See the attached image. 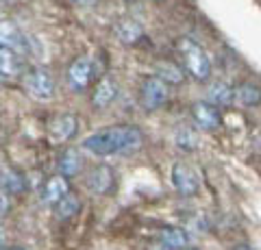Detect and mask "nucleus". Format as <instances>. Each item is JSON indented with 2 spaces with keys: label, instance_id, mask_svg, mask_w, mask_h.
<instances>
[{
  "label": "nucleus",
  "instance_id": "nucleus-1",
  "mask_svg": "<svg viewBox=\"0 0 261 250\" xmlns=\"http://www.w3.org/2000/svg\"><path fill=\"white\" fill-rule=\"evenodd\" d=\"M144 144V135L137 126H109L105 131L92 133L81 142V148L94 157H111V155H128L140 150Z\"/></svg>",
  "mask_w": 261,
  "mask_h": 250
},
{
  "label": "nucleus",
  "instance_id": "nucleus-2",
  "mask_svg": "<svg viewBox=\"0 0 261 250\" xmlns=\"http://www.w3.org/2000/svg\"><path fill=\"white\" fill-rule=\"evenodd\" d=\"M178 52L183 57V63H185V70L187 74H192L196 80L205 83L211 76V59L209 54L205 52V48L200 44H196L194 39H178Z\"/></svg>",
  "mask_w": 261,
  "mask_h": 250
},
{
  "label": "nucleus",
  "instance_id": "nucleus-3",
  "mask_svg": "<svg viewBox=\"0 0 261 250\" xmlns=\"http://www.w3.org/2000/svg\"><path fill=\"white\" fill-rule=\"evenodd\" d=\"M24 87L31 98L37 102H48L55 96V78L44 68H31L24 74Z\"/></svg>",
  "mask_w": 261,
  "mask_h": 250
},
{
  "label": "nucleus",
  "instance_id": "nucleus-4",
  "mask_svg": "<svg viewBox=\"0 0 261 250\" xmlns=\"http://www.w3.org/2000/svg\"><path fill=\"white\" fill-rule=\"evenodd\" d=\"M96 61L92 57H79L70 63L68 68V85L72 87L74 92H83L85 87L92 85V80L96 78Z\"/></svg>",
  "mask_w": 261,
  "mask_h": 250
},
{
  "label": "nucleus",
  "instance_id": "nucleus-5",
  "mask_svg": "<svg viewBox=\"0 0 261 250\" xmlns=\"http://www.w3.org/2000/svg\"><path fill=\"white\" fill-rule=\"evenodd\" d=\"M168 83L161 80L159 76H150L144 80L142 85V92H140V100H142V107L146 111H157L161 109L163 104L168 102Z\"/></svg>",
  "mask_w": 261,
  "mask_h": 250
},
{
  "label": "nucleus",
  "instance_id": "nucleus-6",
  "mask_svg": "<svg viewBox=\"0 0 261 250\" xmlns=\"http://www.w3.org/2000/svg\"><path fill=\"white\" fill-rule=\"evenodd\" d=\"M0 46L9 48L13 52H24L29 48V42L15 22L0 20Z\"/></svg>",
  "mask_w": 261,
  "mask_h": 250
},
{
  "label": "nucleus",
  "instance_id": "nucleus-7",
  "mask_svg": "<svg viewBox=\"0 0 261 250\" xmlns=\"http://www.w3.org/2000/svg\"><path fill=\"white\" fill-rule=\"evenodd\" d=\"M172 183H174L176 191L183 193V196H194V193L198 191V176H196V172L185 163H174Z\"/></svg>",
  "mask_w": 261,
  "mask_h": 250
},
{
  "label": "nucleus",
  "instance_id": "nucleus-8",
  "mask_svg": "<svg viewBox=\"0 0 261 250\" xmlns=\"http://www.w3.org/2000/svg\"><path fill=\"white\" fill-rule=\"evenodd\" d=\"M76 126H79V120L70 114H59L50 120V124H48V133H50V140L53 142H68L72 135L76 133Z\"/></svg>",
  "mask_w": 261,
  "mask_h": 250
},
{
  "label": "nucleus",
  "instance_id": "nucleus-9",
  "mask_svg": "<svg viewBox=\"0 0 261 250\" xmlns=\"http://www.w3.org/2000/svg\"><path fill=\"white\" fill-rule=\"evenodd\" d=\"M192 118L202 131H216L220 126V114L211 102H196L192 107Z\"/></svg>",
  "mask_w": 261,
  "mask_h": 250
},
{
  "label": "nucleus",
  "instance_id": "nucleus-10",
  "mask_svg": "<svg viewBox=\"0 0 261 250\" xmlns=\"http://www.w3.org/2000/svg\"><path fill=\"white\" fill-rule=\"evenodd\" d=\"M68 191H70L68 176L55 174V176H50V179L44 183V189H42V203H46V205H57Z\"/></svg>",
  "mask_w": 261,
  "mask_h": 250
},
{
  "label": "nucleus",
  "instance_id": "nucleus-11",
  "mask_svg": "<svg viewBox=\"0 0 261 250\" xmlns=\"http://www.w3.org/2000/svg\"><path fill=\"white\" fill-rule=\"evenodd\" d=\"M116 96H118V83H116V80H113L111 76H102V78L96 83L92 102H94L96 109H107L109 104L116 100Z\"/></svg>",
  "mask_w": 261,
  "mask_h": 250
},
{
  "label": "nucleus",
  "instance_id": "nucleus-12",
  "mask_svg": "<svg viewBox=\"0 0 261 250\" xmlns=\"http://www.w3.org/2000/svg\"><path fill=\"white\" fill-rule=\"evenodd\" d=\"M113 185V172L109 170L107 165H98L94 168L87 176V187L92 189L94 193H107Z\"/></svg>",
  "mask_w": 261,
  "mask_h": 250
},
{
  "label": "nucleus",
  "instance_id": "nucleus-13",
  "mask_svg": "<svg viewBox=\"0 0 261 250\" xmlns=\"http://www.w3.org/2000/svg\"><path fill=\"white\" fill-rule=\"evenodd\" d=\"M22 70V63H20V57L18 52L9 50V48L0 46V76L5 78H13L18 76Z\"/></svg>",
  "mask_w": 261,
  "mask_h": 250
},
{
  "label": "nucleus",
  "instance_id": "nucleus-14",
  "mask_svg": "<svg viewBox=\"0 0 261 250\" xmlns=\"http://www.w3.org/2000/svg\"><path fill=\"white\" fill-rule=\"evenodd\" d=\"M159 244H163L168 250H181L190 244V235L183 229H161Z\"/></svg>",
  "mask_w": 261,
  "mask_h": 250
},
{
  "label": "nucleus",
  "instance_id": "nucleus-15",
  "mask_svg": "<svg viewBox=\"0 0 261 250\" xmlns=\"http://www.w3.org/2000/svg\"><path fill=\"white\" fill-rule=\"evenodd\" d=\"M207 96H209V102L214 104V107H226V104H231L233 96H235V90L231 85L222 83V80H218V83H214L209 87Z\"/></svg>",
  "mask_w": 261,
  "mask_h": 250
},
{
  "label": "nucleus",
  "instance_id": "nucleus-16",
  "mask_svg": "<svg viewBox=\"0 0 261 250\" xmlns=\"http://www.w3.org/2000/svg\"><path fill=\"white\" fill-rule=\"evenodd\" d=\"M81 168H83V159H81V155L74 150V148H68V150H63L61 152V157H59V170L63 176H74L81 172Z\"/></svg>",
  "mask_w": 261,
  "mask_h": 250
},
{
  "label": "nucleus",
  "instance_id": "nucleus-17",
  "mask_svg": "<svg viewBox=\"0 0 261 250\" xmlns=\"http://www.w3.org/2000/svg\"><path fill=\"white\" fill-rule=\"evenodd\" d=\"M79 209H81V198L74 196L72 191H68L59 203L55 205V215L59 217V220H70V217H74L79 213Z\"/></svg>",
  "mask_w": 261,
  "mask_h": 250
},
{
  "label": "nucleus",
  "instance_id": "nucleus-18",
  "mask_svg": "<svg viewBox=\"0 0 261 250\" xmlns=\"http://www.w3.org/2000/svg\"><path fill=\"white\" fill-rule=\"evenodd\" d=\"M174 142H176L178 148L192 152V150L198 148V133L190 126H178L176 133H174Z\"/></svg>",
  "mask_w": 261,
  "mask_h": 250
},
{
  "label": "nucleus",
  "instance_id": "nucleus-19",
  "mask_svg": "<svg viewBox=\"0 0 261 250\" xmlns=\"http://www.w3.org/2000/svg\"><path fill=\"white\" fill-rule=\"evenodd\" d=\"M154 74H157L161 80H166V83H181L183 80V70L174 66L172 61H159L157 63V70H154Z\"/></svg>",
  "mask_w": 261,
  "mask_h": 250
},
{
  "label": "nucleus",
  "instance_id": "nucleus-20",
  "mask_svg": "<svg viewBox=\"0 0 261 250\" xmlns=\"http://www.w3.org/2000/svg\"><path fill=\"white\" fill-rule=\"evenodd\" d=\"M235 94H238L240 102L246 104V107H257V104L261 102V90L252 83H242Z\"/></svg>",
  "mask_w": 261,
  "mask_h": 250
},
{
  "label": "nucleus",
  "instance_id": "nucleus-21",
  "mask_svg": "<svg viewBox=\"0 0 261 250\" xmlns=\"http://www.w3.org/2000/svg\"><path fill=\"white\" fill-rule=\"evenodd\" d=\"M142 35V29L137 26L135 22H122L120 24V37L124 39V42H135V37H140Z\"/></svg>",
  "mask_w": 261,
  "mask_h": 250
},
{
  "label": "nucleus",
  "instance_id": "nucleus-22",
  "mask_svg": "<svg viewBox=\"0 0 261 250\" xmlns=\"http://www.w3.org/2000/svg\"><path fill=\"white\" fill-rule=\"evenodd\" d=\"M5 187H9V191L20 189V187H22V179H20L18 174H13V172L5 174Z\"/></svg>",
  "mask_w": 261,
  "mask_h": 250
},
{
  "label": "nucleus",
  "instance_id": "nucleus-23",
  "mask_svg": "<svg viewBox=\"0 0 261 250\" xmlns=\"http://www.w3.org/2000/svg\"><path fill=\"white\" fill-rule=\"evenodd\" d=\"M7 209H9V198H7L5 191H0V217L7 213Z\"/></svg>",
  "mask_w": 261,
  "mask_h": 250
},
{
  "label": "nucleus",
  "instance_id": "nucleus-24",
  "mask_svg": "<svg viewBox=\"0 0 261 250\" xmlns=\"http://www.w3.org/2000/svg\"><path fill=\"white\" fill-rule=\"evenodd\" d=\"M5 246V231H3V227H0V248Z\"/></svg>",
  "mask_w": 261,
  "mask_h": 250
},
{
  "label": "nucleus",
  "instance_id": "nucleus-25",
  "mask_svg": "<svg viewBox=\"0 0 261 250\" xmlns=\"http://www.w3.org/2000/svg\"><path fill=\"white\" fill-rule=\"evenodd\" d=\"M238 250H248V248H246V246H240V248H238Z\"/></svg>",
  "mask_w": 261,
  "mask_h": 250
},
{
  "label": "nucleus",
  "instance_id": "nucleus-26",
  "mask_svg": "<svg viewBox=\"0 0 261 250\" xmlns=\"http://www.w3.org/2000/svg\"><path fill=\"white\" fill-rule=\"evenodd\" d=\"M11 250H24V248H11Z\"/></svg>",
  "mask_w": 261,
  "mask_h": 250
},
{
  "label": "nucleus",
  "instance_id": "nucleus-27",
  "mask_svg": "<svg viewBox=\"0 0 261 250\" xmlns=\"http://www.w3.org/2000/svg\"><path fill=\"white\" fill-rule=\"evenodd\" d=\"M192 250H196V248H192Z\"/></svg>",
  "mask_w": 261,
  "mask_h": 250
}]
</instances>
